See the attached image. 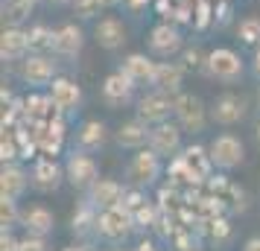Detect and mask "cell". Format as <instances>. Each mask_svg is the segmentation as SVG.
<instances>
[{
  "mask_svg": "<svg viewBox=\"0 0 260 251\" xmlns=\"http://www.w3.org/2000/svg\"><path fill=\"white\" fill-rule=\"evenodd\" d=\"M64 251H91V245H73V248H64Z\"/></svg>",
  "mask_w": 260,
  "mask_h": 251,
  "instance_id": "41",
  "label": "cell"
},
{
  "mask_svg": "<svg viewBox=\"0 0 260 251\" xmlns=\"http://www.w3.org/2000/svg\"><path fill=\"white\" fill-rule=\"evenodd\" d=\"M135 251H158V248H155V242H149V239H141Z\"/></svg>",
  "mask_w": 260,
  "mask_h": 251,
  "instance_id": "38",
  "label": "cell"
},
{
  "mask_svg": "<svg viewBox=\"0 0 260 251\" xmlns=\"http://www.w3.org/2000/svg\"><path fill=\"white\" fill-rule=\"evenodd\" d=\"M100 6H103V0H73V12L79 15V18L100 15Z\"/></svg>",
  "mask_w": 260,
  "mask_h": 251,
  "instance_id": "33",
  "label": "cell"
},
{
  "mask_svg": "<svg viewBox=\"0 0 260 251\" xmlns=\"http://www.w3.org/2000/svg\"><path fill=\"white\" fill-rule=\"evenodd\" d=\"M176 96L178 94H167V91H158V88H155L152 94H146L141 102H138V117L146 120L149 126L167 123L170 114H176Z\"/></svg>",
  "mask_w": 260,
  "mask_h": 251,
  "instance_id": "4",
  "label": "cell"
},
{
  "mask_svg": "<svg viewBox=\"0 0 260 251\" xmlns=\"http://www.w3.org/2000/svg\"><path fill=\"white\" fill-rule=\"evenodd\" d=\"M149 47H152L158 56H173V53L181 47V35H178L176 26L158 24L152 32H149Z\"/></svg>",
  "mask_w": 260,
  "mask_h": 251,
  "instance_id": "23",
  "label": "cell"
},
{
  "mask_svg": "<svg viewBox=\"0 0 260 251\" xmlns=\"http://www.w3.org/2000/svg\"><path fill=\"white\" fill-rule=\"evenodd\" d=\"M21 228L32 237H50L56 231V216L44 204H29L21 207Z\"/></svg>",
  "mask_w": 260,
  "mask_h": 251,
  "instance_id": "10",
  "label": "cell"
},
{
  "mask_svg": "<svg viewBox=\"0 0 260 251\" xmlns=\"http://www.w3.org/2000/svg\"><path fill=\"white\" fill-rule=\"evenodd\" d=\"M0 225L9 231L12 225H21V207L15 199H0Z\"/></svg>",
  "mask_w": 260,
  "mask_h": 251,
  "instance_id": "29",
  "label": "cell"
},
{
  "mask_svg": "<svg viewBox=\"0 0 260 251\" xmlns=\"http://www.w3.org/2000/svg\"><path fill=\"white\" fill-rule=\"evenodd\" d=\"M21 76H24L29 85H50L56 82V61L44 56V53H36L29 59L21 61Z\"/></svg>",
  "mask_w": 260,
  "mask_h": 251,
  "instance_id": "12",
  "label": "cell"
},
{
  "mask_svg": "<svg viewBox=\"0 0 260 251\" xmlns=\"http://www.w3.org/2000/svg\"><path fill=\"white\" fill-rule=\"evenodd\" d=\"M205 70L211 73L213 79H222V82H234L243 76V59L237 56L234 50L228 47H216L208 53V64Z\"/></svg>",
  "mask_w": 260,
  "mask_h": 251,
  "instance_id": "7",
  "label": "cell"
},
{
  "mask_svg": "<svg viewBox=\"0 0 260 251\" xmlns=\"http://www.w3.org/2000/svg\"><path fill=\"white\" fill-rule=\"evenodd\" d=\"M155 67H158V61L152 59H146L143 53H132L129 59L123 61V73L129 76L135 85H143V82H149L152 85L155 79Z\"/></svg>",
  "mask_w": 260,
  "mask_h": 251,
  "instance_id": "24",
  "label": "cell"
},
{
  "mask_svg": "<svg viewBox=\"0 0 260 251\" xmlns=\"http://www.w3.org/2000/svg\"><path fill=\"white\" fill-rule=\"evenodd\" d=\"M181 64H184V70H199V67L208 64V56H202V50L190 47L181 53Z\"/></svg>",
  "mask_w": 260,
  "mask_h": 251,
  "instance_id": "32",
  "label": "cell"
},
{
  "mask_svg": "<svg viewBox=\"0 0 260 251\" xmlns=\"http://www.w3.org/2000/svg\"><path fill=\"white\" fill-rule=\"evenodd\" d=\"M0 251H18V239H15L9 231L0 234Z\"/></svg>",
  "mask_w": 260,
  "mask_h": 251,
  "instance_id": "36",
  "label": "cell"
},
{
  "mask_svg": "<svg viewBox=\"0 0 260 251\" xmlns=\"http://www.w3.org/2000/svg\"><path fill=\"white\" fill-rule=\"evenodd\" d=\"M36 3H38V0H36Z\"/></svg>",
  "mask_w": 260,
  "mask_h": 251,
  "instance_id": "45",
  "label": "cell"
},
{
  "mask_svg": "<svg viewBox=\"0 0 260 251\" xmlns=\"http://www.w3.org/2000/svg\"><path fill=\"white\" fill-rule=\"evenodd\" d=\"M254 73H257V76H260V50H257V53H254Z\"/></svg>",
  "mask_w": 260,
  "mask_h": 251,
  "instance_id": "39",
  "label": "cell"
},
{
  "mask_svg": "<svg viewBox=\"0 0 260 251\" xmlns=\"http://www.w3.org/2000/svg\"><path fill=\"white\" fill-rule=\"evenodd\" d=\"M196 251H199V248H196Z\"/></svg>",
  "mask_w": 260,
  "mask_h": 251,
  "instance_id": "46",
  "label": "cell"
},
{
  "mask_svg": "<svg viewBox=\"0 0 260 251\" xmlns=\"http://www.w3.org/2000/svg\"><path fill=\"white\" fill-rule=\"evenodd\" d=\"M237 35L243 38L246 44H257L260 41V18H246V21H240Z\"/></svg>",
  "mask_w": 260,
  "mask_h": 251,
  "instance_id": "30",
  "label": "cell"
},
{
  "mask_svg": "<svg viewBox=\"0 0 260 251\" xmlns=\"http://www.w3.org/2000/svg\"><path fill=\"white\" fill-rule=\"evenodd\" d=\"M132 91H135V82L123 70L108 73L106 82H103V99H106V105H114V108L126 105L132 99Z\"/></svg>",
  "mask_w": 260,
  "mask_h": 251,
  "instance_id": "14",
  "label": "cell"
},
{
  "mask_svg": "<svg viewBox=\"0 0 260 251\" xmlns=\"http://www.w3.org/2000/svg\"><path fill=\"white\" fill-rule=\"evenodd\" d=\"M29 50V32H24L21 26H6L0 35V56L3 61H18L26 56Z\"/></svg>",
  "mask_w": 260,
  "mask_h": 251,
  "instance_id": "16",
  "label": "cell"
},
{
  "mask_svg": "<svg viewBox=\"0 0 260 251\" xmlns=\"http://www.w3.org/2000/svg\"><path fill=\"white\" fill-rule=\"evenodd\" d=\"M18 251H50L47 237H32V234H26L24 239H18Z\"/></svg>",
  "mask_w": 260,
  "mask_h": 251,
  "instance_id": "34",
  "label": "cell"
},
{
  "mask_svg": "<svg viewBox=\"0 0 260 251\" xmlns=\"http://www.w3.org/2000/svg\"><path fill=\"white\" fill-rule=\"evenodd\" d=\"M50 99L56 102L61 114H71L79 108L82 102V91H79V85L71 82V79H56V82L50 85Z\"/></svg>",
  "mask_w": 260,
  "mask_h": 251,
  "instance_id": "17",
  "label": "cell"
},
{
  "mask_svg": "<svg viewBox=\"0 0 260 251\" xmlns=\"http://www.w3.org/2000/svg\"><path fill=\"white\" fill-rule=\"evenodd\" d=\"M257 140H260V123H257Z\"/></svg>",
  "mask_w": 260,
  "mask_h": 251,
  "instance_id": "43",
  "label": "cell"
},
{
  "mask_svg": "<svg viewBox=\"0 0 260 251\" xmlns=\"http://www.w3.org/2000/svg\"><path fill=\"white\" fill-rule=\"evenodd\" d=\"M135 228H138L135 213H132L123 202L114 204V207L100 210V237L108 239V242H120V239H126Z\"/></svg>",
  "mask_w": 260,
  "mask_h": 251,
  "instance_id": "2",
  "label": "cell"
},
{
  "mask_svg": "<svg viewBox=\"0 0 260 251\" xmlns=\"http://www.w3.org/2000/svg\"><path fill=\"white\" fill-rule=\"evenodd\" d=\"M120 0H103V6H117Z\"/></svg>",
  "mask_w": 260,
  "mask_h": 251,
  "instance_id": "42",
  "label": "cell"
},
{
  "mask_svg": "<svg viewBox=\"0 0 260 251\" xmlns=\"http://www.w3.org/2000/svg\"><path fill=\"white\" fill-rule=\"evenodd\" d=\"M184 82V64H173V61H158L155 67L152 88L167 91V94H178V88Z\"/></svg>",
  "mask_w": 260,
  "mask_h": 251,
  "instance_id": "20",
  "label": "cell"
},
{
  "mask_svg": "<svg viewBox=\"0 0 260 251\" xmlns=\"http://www.w3.org/2000/svg\"><path fill=\"white\" fill-rule=\"evenodd\" d=\"M243 251H260V237H251L246 245H243Z\"/></svg>",
  "mask_w": 260,
  "mask_h": 251,
  "instance_id": "37",
  "label": "cell"
},
{
  "mask_svg": "<svg viewBox=\"0 0 260 251\" xmlns=\"http://www.w3.org/2000/svg\"><path fill=\"white\" fill-rule=\"evenodd\" d=\"M68 178L64 169L53 161V158H38L32 169H29V181L38 193H56L61 187V181Z\"/></svg>",
  "mask_w": 260,
  "mask_h": 251,
  "instance_id": "9",
  "label": "cell"
},
{
  "mask_svg": "<svg viewBox=\"0 0 260 251\" xmlns=\"http://www.w3.org/2000/svg\"><path fill=\"white\" fill-rule=\"evenodd\" d=\"M0 158H3V164L6 161H12V158H18V152H15V146H12V140L3 134V144H0Z\"/></svg>",
  "mask_w": 260,
  "mask_h": 251,
  "instance_id": "35",
  "label": "cell"
},
{
  "mask_svg": "<svg viewBox=\"0 0 260 251\" xmlns=\"http://www.w3.org/2000/svg\"><path fill=\"white\" fill-rule=\"evenodd\" d=\"M161 175V155L152 152L149 146H143L135 152V158L129 161V167H126V181H129V187H152L155 181Z\"/></svg>",
  "mask_w": 260,
  "mask_h": 251,
  "instance_id": "1",
  "label": "cell"
},
{
  "mask_svg": "<svg viewBox=\"0 0 260 251\" xmlns=\"http://www.w3.org/2000/svg\"><path fill=\"white\" fill-rule=\"evenodd\" d=\"M82 29L76 24H64L61 29H56V44H53V53L61 56V59H73V56H79V50H82Z\"/></svg>",
  "mask_w": 260,
  "mask_h": 251,
  "instance_id": "19",
  "label": "cell"
},
{
  "mask_svg": "<svg viewBox=\"0 0 260 251\" xmlns=\"http://www.w3.org/2000/svg\"><path fill=\"white\" fill-rule=\"evenodd\" d=\"M123 193H126V187L120 184V181L114 178H100L88 190V202L94 204L96 210H106V207H114V204L123 202Z\"/></svg>",
  "mask_w": 260,
  "mask_h": 251,
  "instance_id": "15",
  "label": "cell"
},
{
  "mask_svg": "<svg viewBox=\"0 0 260 251\" xmlns=\"http://www.w3.org/2000/svg\"><path fill=\"white\" fill-rule=\"evenodd\" d=\"M108 251H120V248H108Z\"/></svg>",
  "mask_w": 260,
  "mask_h": 251,
  "instance_id": "44",
  "label": "cell"
},
{
  "mask_svg": "<svg viewBox=\"0 0 260 251\" xmlns=\"http://www.w3.org/2000/svg\"><path fill=\"white\" fill-rule=\"evenodd\" d=\"M71 231L76 237H91V234H100V210H96L91 202H82L79 210L73 213L71 219Z\"/></svg>",
  "mask_w": 260,
  "mask_h": 251,
  "instance_id": "25",
  "label": "cell"
},
{
  "mask_svg": "<svg viewBox=\"0 0 260 251\" xmlns=\"http://www.w3.org/2000/svg\"><path fill=\"white\" fill-rule=\"evenodd\" d=\"M132 6H135V9H141V6H146V3H149V0H129Z\"/></svg>",
  "mask_w": 260,
  "mask_h": 251,
  "instance_id": "40",
  "label": "cell"
},
{
  "mask_svg": "<svg viewBox=\"0 0 260 251\" xmlns=\"http://www.w3.org/2000/svg\"><path fill=\"white\" fill-rule=\"evenodd\" d=\"M208 152H211V161L216 169H234L243 164V158H246V149H243V140L234 137V134H219V137H213L211 146H208Z\"/></svg>",
  "mask_w": 260,
  "mask_h": 251,
  "instance_id": "5",
  "label": "cell"
},
{
  "mask_svg": "<svg viewBox=\"0 0 260 251\" xmlns=\"http://www.w3.org/2000/svg\"><path fill=\"white\" fill-rule=\"evenodd\" d=\"M158 216H161V210H158V204L152 202H143L138 210H135V222H138V228H149L158 222Z\"/></svg>",
  "mask_w": 260,
  "mask_h": 251,
  "instance_id": "31",
  "label": "cell"
},
{
  "mask_svg": "<svg viewBox=\"0 0 260 251\" xmlns=\"http://www.w3.org/2000/svg\"><path fill=\"white\" fill-rule=\"evenodd\" d=\"M64 175H68V184L76 187V190H91L96 181H100V167L91 158V152H82V149H73L68 164H64Z\"/></svg>",
  "mask_w": 260,
  "mask_h": 251,
  "instance_id": "3",
  "label": "cell"
},
{
  "mask_svg": "<svg viewBox=\"0 0 260 251\" xmlns=\"http://www.w3.org/2000/svg\"><path fill=\"white\" fill-rule=\"evenodd\" d=\"M176 120L184 132L196 134V132H202L205 123H208V108H205V102H202L199 96L178 94L176 96Z\"/></svg>",
  "mask_w": 260,
  "mask_h": 251,
  "instance_id": "6",
  "label": "cell"
},
{
  "mask_svg": "<svg viewBox=\"0 0 260 251\" xmlns=\"http://www.w3.org/2000/svg\"><path fill=\"white\" fill-rule=\"evenodd\" d=\"M246 117V99L237 94H222L213 99L211 105V120L216 126H237Z\"/></svg>",
  "mask_w": 260,
  "mask_h": 251,
  "instance_id": "11",
  "label": "cell"
},
{
  "mask_svg": "<svg viewBox=\"0 0 260 251\" xmlns=\"http://www.w3.org/2000/svg\"><path fill=\"white\" fill-rule=\"evenodd\" d=\"M36 0H6L3 3V24L6 26H21L32 15Z\"/></svg>",
  "mask_w": 260,
  "mask_h": 251,
  "instance_id": "27",
  "label": "cell"
},
{
  "mask_svg": "<svg viewBox=\"0 0 260 251\" xmlns=\"http://www.w3.org/2000/svg\"><path fill=\"white\" fill-rule=\"evenodd\" d=\"M149 132H152V126L146 120L135 117L117 129V144L123 149H143V146H149Z\"/></svg>",
  "mask_w": 260,
  "mask_h": 251,
  "instance_id": "18",
  "label": "cell"
},
{
  "mask_svg": "<svg viewBox=\"0 0 260 251\" xmlns=\"http://www.w3.org/2000/svg\"><path fill=\"white\" fill-rule=\"evenodd\" d=\"M181 134H184V129L178 126V123H158V126H152V132H149V149L152 152H158L161 158H170L176 155L178 149H181Z\"/></svg>",
  "mask_w": 260,
  "mask_h": 251,
  "instance_id": "8",
  "label": "cell"
},
{
  "mask_svg": "<svg viewBox=\"0 0 260 251\" xmlns=\"http://www.w3.org/2000/svg\"><path fill=\"white\" fill-rule=\"evenodd\" d=\"M29 184L32 181H29L26 169H21L18 164H3V169H0V199H15L18 202Z\"/></svg>",
  "mask_w": 260,
  "mask_h": 251,
  "instance_id": "13",
  "label": "cell"
},
{
  "mask_svg": "<svg viewBox=\"0 0 260 251\" xmlns=\"http://www.w3.org/2000/svg\"><path fill=\"white\" fill-rule=\"evenodd\" d=\"M94 35H96V44H100V47L117 50V47H123V41H126V26L120 24L117 18H103V21L94 26Z\"/></svg>",
  "mask_w": 260,
  "mask_h": 251,
  "instance_id": "22",
  "label": "cell"
},
{
  "mask_svg": "<svg viewBox=\"0 0 260 251\" xmlns=\"http://www.w3.org/2000/svg\"><path fill=\"white\" fill-rule=\"evenodd\" d=\"M56 44V32L44 24H36L29 29V50H36V53H44V50H53Z\"/></svg>",
  "mask_w": 260,
  "mask_h": 251,
  "instance_id": "28",
  "label": "cell"
},
{
  "mask_svg": "<svg viewBox=\"0 0 260 251\" xmlns=\"http://www.w3.org/2000/svg\"><path fill=\"white\" fill-rule=\"evenodd\" d=\"M103 144H106V123H100V120L82 123V129L76 134V146H79L82 152H96Z\"/></svg>",
  "mask_w": 260,
  "mask_h": 251,
  "instance_id": "26",
  "label": "cell"
},
{
  "mask_svg": "<svg viewBox=\"0 0 260 251\" xmlns=\"http://www.w3.org/2000/svg\"><path fill=\"white\" fill-rule=\"evenodd\" d=\"M181 161H184V167H187L190 181H205L208 178V172H211V167H213L211 152L202 149V146H187L184 155H181Z\"/></svg>",
  "mask_w": 260,
  "mask_h": 251,
  "instance_id": "21",
  "label": "cell"
}]
</instances>
